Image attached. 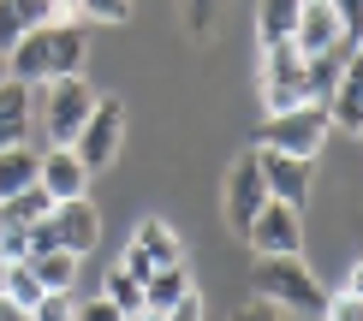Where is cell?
I'll return each mask as SVG.
<instances>
[{
  "instance_id": "cell-8",
  "label": "cell",
  "mask_w": 363,
  "mask_h": 321,
  "mask_svg": "<svg viewBox=\"0 0 363 321\" xmlns=\"http://www.w3.org/2000/svg\"><path fill=\"white\" fill-rule=\"evenodd\" d=\"M340 42H345V18H340V6H328V0H298L292 48L304 54V60H322V54H334Z\"/></svg>"
},
{
  "instance_id": "cell-25",
  "label": "cell",
  "mask_w": 363,
  "mask_h": 321,
  "mask_svg": "<svg viewBox=\"0 0 363 321\" xmlns=\"http://www.w3.org/2000/svg\"><path fill=\"white\" fill-rule=\"evenodd\" d=\"M0 262H6V268L30 262V232H24V226H0Z\"/></svg>"
},
{
  "instance_id": "cell-12",
  "label": "cell",
  "mask_w": 363,
  "mask_h": 321,
  "mask_svg": "<svg viewBox=\"0 0 363 321\" xmlns=\"http://www.w3.org/2000/svg\"><path fill=\"white\" fill-rule=\"evenodd\" d=\"M322 113H328V125H340L345 137H357V131H363V66H357V60L345 66V78H340L334 96H328Z\"/></svg>"
},
{
  "instance_id": "cell-28",
  "label": "cell",
  "mask_w": 363,
  "mask_h": 321,
  "mask_svg": "<svg viewBox=\"0 0 363 321\" xmlns=\"http://www.w3.org/2000/svg\"><path fill=\"white\" fill-rule=\"evenodd\" d=\"M167 321H203V292L191 286V292H185V298H179L173 310H167Z\"/></svg>"
},
{
  "instance_id": "cell-33",
  "label": "cell",
  "mask_w": 363,
  "mask_h": 321,
  "mask_svg": "<svg viewBox=\"0 0 363 321\" xmlns=\"http://www.w3.org/2000/svg\"><path fill=\"white\" fill-rule=\"evenodd\" d=\"M131 321H167V315H155V310H138V315H131Z\"/></svg>"
},
{
  "instance_id": "cell-19",
  "label": "cell",
  "mask_w": 363,
  "mask_h": 321,
  "mask_svg": "<svg viewBox=\"0 0 363 321\" xmlns=\"http://www.w3.org/2000/svg\"><path fill=\"white\" fill-rule=\"evenodd\" d=\"M48 214H54V203H48V191H42V185H30V191L12 196V203H0V220H6V226H24V232H30V226H42Z\"/></svg>"
},
{
  "instance_id": "cell-3",
  "label": "cell",
  "mask_w": 363,
  "mask_h": 321,
  "mask_svg": "<svg viewBox=\"0 0 363 321\" xmlns=\"http://www.w3.org/2000/svg\"><path fill=\"white\" fill-rule=\"evenodd\" d=\"M101 244V214L89 196L78 203H54V214L42 226H30V256H48V250H66V256H89Z\"/></svg>"
},
{
  "instance_id": "cell-26",
  "label": "cell",
  "mask_w": 363,
  "mask_h": 321,
  "mask_svg": "<svg viewBox=\"0 0 363 321\" xmlns=\"http://www.w3.org/2000/svg\"><path fill=\"white\" fill-rule=\"evenodd\" d=\"M322 321H363V298H357V292H340V298H328Z\"/></svg>"
},
{
  "instance_id": "cell-14",
  "label": "cell",
  "mask_w": 363,
  "mask_h": 321,
  "mask_svg": "<svg viewBox=\"0 0 363 321\" xmlns=\"http://www.w3.org/2000/svg\"><path fill=\"white\" fill-rule=\"evenodd\" d=\"M131 250H143L149 256V268H185V250H179V232L167 220H155V214H149V220H138V232H131Z\"/></svg>"
},
{
  "instance_id": "cell-21",
  "label": "cell",
  "mask_w": 363,
  "mask_h": 321,
  "mask_svg": "<svg viewBox=\"0 0 363 321\" xmlns=\"http://www.w3.org/2000/svg\"><path fill=\"white\" fill-rule=\"evenodd\" d=\"M101 298H108V303H113V310L125 315V321L143 310V286H138V280H125L119 268H108V280H101Z\"/></svg>"
},
{
  "instance_id": "cell-24",
  "label": "cell",
  "mask_w": 363,
  "mask_h": 321,
  "mask_svg": "<svg viewBox=\"0 0 363 321\" xmlns=\"http://www.w3.org/2000/svg\"><path fill=\"white\" fill-rule=\"evenodd\" d=\"M72 18H96V24H125L131 6L125 0H84V6H72Z\"/></svg>"
},
{
  "instance_id": "cell-22",
  "label": "cell",
  "mask_w": 363,
  "mask_h": 321,
  "mask_svg": "<svg viewBox=\"0 0 363 321\" xmlns=\"http://www.w3.org/2000/svg\"><path fill=\"white\" fill-rule=\"evenodd\" d=\"M0 298H6V303H18V310H36V303L48 298V292L36 286V274H30V262H18V268H6V292H0Z\"/></svg>"
},
{
  "instance_id": "cell-7",
  "label": "cell",
  "mask_w": 363,
  "mask_h": 321,
  "mask_svg": "<svg viewBox=\"0 0 363 321\" xmlns=\"http://www.w3.org/2000/svg\"><path fill=\"white\" fill-rule=\"evenodd\" d=\"M245 244L262 262H274V256H298L304 250V220H298L292 208H280V203H268L262 214L250 220V232H245Z\"/></svg>"
},
{
  "instance_id": "cell-1",
  "label": "cell",
  "mask_w": 363,
  "mask_h": 321,
  "mask_svg": "<svg viewBox=\"0 0 363 321\" xmlns=\"http://www.w3.org/2000/svg\"><path fill=\"white\" fill-rule=\"evenodd\" d=\"M84 54H89V30L84 24H48V30H30L18 48L6 54V78L36 89V84H66L84 78Z\"/></svg>"
},
{
  "instance_id": "cell-6",
  "label": "cell",
  "mask_w": 363,
  "mask_h": 321,
  "mask_svg": "<svg viewBox=\"0 0 363 321\" xmlns=\"http://www.w3.org/2000/svg\"><path fill=\"white\" fill-rule=\"evenodd\" d=\"M89 113H96V89H89L84 78L48 84V137H54V149L78 143V131L89 125Z\"/></svg>"
},
{
  "instance_id": "cell-5",
  "label": "cell",
  "mask_w": 363,
  "mask_h": 321,
  "mask_svg": "<svg viewBox=\"0 0 363 321\" xmlns=\"http://www.w3.org/2000/svg\"><path fill=\"white\" fill-rule=\"evenodd\" d=\"M119 143H125V101L119 96H96V113H89V125L78 131L72 155H78L84 173H101V167H113Z\"/></svg>"
},
{
  "instance_id": "cell-4",
  "label": "cell",
  "mask_w": 363,
  "mask_h": 321,
  "mask_svg": "<svg viewBox=\"0 0 363 321\" xmlns=\"http://www.w3.org/2000/svg\"><path fill=\"white\" fill-rule=\"evenodd\" d=\"M328 131H334V125H328V113H322V107H292V113H280V119H268V125H262V143H256V149H274V155H286V161H315V155H322V143H328Z\"/></svg>"
},
{
  "instance_id": "cell-17",
  "label": "cell",
  "mask_w": 363,
  "mask_h": 321,
  "mask_svg": "<svg viewBox=\"0 0 363 321\" xmlns=\"http://www.w3.org/2000/svg\"><path fill=\"white\" fill-rule=\"evenodd\" d=\"M292 30H298V0H268V6H256V36H262V48L292 42Z\"/></svg>"
},
{
  "instance_id": "cell-35",
  "label": "cell",
  "mask_w": 363,
  "mask_h": 321,
  "mask_svg": "<svg viewBox=\"0 0 363 321\" xmlns=\"http://www.w3.org/2000/svg\"><path fill=\"white\" fill-rule=\"evenodd\" d=\"M0 84H6V54H0Z\"/></svg>"
},
{
  "instance_id": "cell-10",
  "label": "cell",
  "mask_w": 363,
  "mask_h": 321,
  "mask_svg": "<svg viewBox=\"0 0 363 321\" xmlns=\"http://www.w3.org/2000/svg\"><path fill=\"white\" fill-rule=\"evenodd\" d=\"M256 173H262L268 203L304 214V203H310V167L304 161H286V155H274V149H256Z\"/></svg>"
},
{
  "instance_id": "cell-15",
  "label": "cell",
  "mask_w": 363,
  "mask_h": 321,
  "mask_svg": "<svg viewBox=\"0 0 363 321\" xmlns=\"http://www.w3.org/2000/svg\"><path fill=\"white\" fill-rule=\"evenodd\" d=\"M24 137H30V89L6 78L0 84V155L24 149Z\"/></svg>"
},
{
  "instance_id": "cell-11",
  "label": "cell",
  "mask_w": 363,
  "mask_h": 321,
  "mask_svg": "<svg viewBox=\"0 0 363 321\" xmlns=\"http://www.w3.org/2000/svg\"><path fill=\"white\" fill-rule=\"evenodd\" d=\"M36 185L48 191V203H78V196H89V173L78 167L72 149H48L36 167Z\"/></svg>"
},
{
  "instance_id": "cell-2",
  "label": "cell",
  "mask_w": 363,
  "mask_h": 321,
  "mask_svg": "<svg viewBox=\"0 0 363 321\" xmlns=\"http://www.w3.org/2000/svg\"><path fill=\"white\" fill-rule=\"evenodd\" d=\"M256 303L268 310H286V315H322L328 310V292L315 286V274L298 262V256H274V262H256Z\"/></svg>"
},
{
  "instance_id": "cell-34",
  "label": "cell",
  "mask_w": 363,
  "mask_h": 321,
  "mask_svg": "<svg viewBox=\"0 0 363 321\" xmlns=\"http://www.w3.org/2000/svg\"><path fill=\"white\" fill-rule=\"evenodd\" d=\"M0 292H6V262H0Z\"/></svg>"
},
{
  "instance_id": "cell-20",
  "label": "cell",
  "mask_w": 363,
  "mask_h": 321,
  "mask_svg": "<svg viewBox=\"0 0 363 321\" xmlns=\"http://www.w3.org/2000/svg\"><path fill=\"white\" fill-rule=\"evenodd\" d=\"M185 292H191V274H185V268H161L155 280L143 286V310H155V315H167V310H173V303L185 298Z\"/></svg>"
},
{
  "instance_id": "cell-18",
  "label": "cell",
  "mask_w": 363,
  "mask_h": 321,
  "mask_svg": "<svg viewBox=\"0 0 363 321\" xmlns=\"http://www.w3.org/2000/svg\"><path fill=\"white\" fill-rule=\"evenodd\" d=\"M36 167H42V155H30V149H6V155H0V203H12L18 191L36 185Z\"/></svg>"
},
{
  "instance_id": "cell-13",
  "label": "cell",
  "mask_w": 363,
  "mask_h": 321,
  "mask_svg": "<svg viewBox=\"0 0 363 321\" xmlns=\"http://www.w3.org/2000/svg\"><path fill=\"white\" fill-rule=\"evenodd\" d=\"M304 66H310V60L298 54L292 42L262 48V96H274V89H286V96H304Z\"/></svg>"
},
{
  "instance_id": "cell-16",
  "label": "cell",
  "mask_w": 363,
  "mask_h": 321,
  "mask_svg": "<svg viewBox=\"0 0 363 321\" xmlns=\"http://www.w3.org/2000/svg\"><path fill=\"white\" fill-rule=\"evenodd\" d=\"M30 274H36V286L48 298H72V286H78V256H66V250L30 256Z\"/></svg>"
},
{
  "instance_id": "cell-27",
  "label": "cell",
  "mask_w": 363,
  "mask_h": 321,
  "mask_svg": "<svg viewBox=\"0 0 363 321\" xmlns=\"http://www.w3.org/2000/svg\"><path fill=\"white\" fill-rule=\"evenodd\" d=\"M30 321H78V303L72 298H42L36 310H30Z\"/></svg>"
},
{
  "instance_id": "cell-36",
  "label": "cell",
  "mask_w": 363,
  "mask_h": 321,
  "mask_svg": "<svg viewBox=\"0 0 363 321\" xmlns=\"http://www.w3.org/2000/svg\"><path fill=\"white\" fill-rule=\"evenodd\" d=\"M0 226H6V220H0Z\"/></svg>"
},
{
  "instance_id": "cell-31",
  "label": "cell",
  "mask_w": 363,
  "mask_h": 321,
  "mask_svg": "<svg viewBox=\"0 0 363 321\" xmlns=\"http://www.w3.org/2000/svg\"><path fill=\"white\" fill-rule=\"evenodd\" d=\"M233 321H286V315H280V310H268V303H245Z\"/></svg>"
},
{
  "instance_id": "cell-32",
  "label": "cell",
  "mask_w": 363,
  "mask_h": 321,
  "mask_svg": "<svg viewBox=\"0 0 363 321\" xmlns=\"http://www.w3.org/2000/svg\"><path fill=\"white\" fill-rule=\"evenodd\" d=\"M0 321H30V310H18V303H6V298H0Z\"/></svg>"
},
{
  "instance_id": "cell-9",
  "label": "cell",
  "mask_w": 363,
  "mask_h": 321,
  "mask_svg": "<svg viewBox=\"0 0 363 321\" xmlns=\"http://www.w3.org/2000/svg\"><path fill=\"white\" fill-rule=\"evenodd\" d=\"M268 208V191H262V173H256V149L250 155L233 161V173H226V226H233L238 238L250 232V220Z\"/></svg>"
},
{
  "instance_id": "cell-29",
  "label": "cell",
  "mask_w": 363,
  "mask_h": 321,
  "mask_svg": "<svg viewBox=\"0 0 363 321\" xmlns=\"http://www.w3.org/2000/svg\"><path fill=\"white\" fill-rule=\"evenodd\" d=\"M215 12H220V6H208V0H196V6H185V24L196 30V36H208V30H215Z\"/></svg>"
},
{
  "instance_id": "cell-30",
  "label": "cell",
  "mask_w": 363,
  "mask_h": 321,
  "mask_svg": "<svg viewBox=\"0 0 363 321\" xmlns=\"http://www.w3.org/2000/svg\"><path fill=\"white\" fill-rule=\"evenodd\" d=\"M78 321H125V315H119L108 298H89V303H78Z\"/></svg>"
},
{
  "instance_id": "cell-23",
  "label": "cell",
  "mask_w": 363,
  "mask_h": 321,
  "mask_svg": "<svg viewBox=\"0 0 363 321\" xmlns=\"http://www.w3.org/2000/svg\"><path fill=\"white\" fill-rule=\"evenodd\" d=\"M24 36H30V30H24V12H18V0H0V54H12Z\"/></svg>"
}]
</instances>
